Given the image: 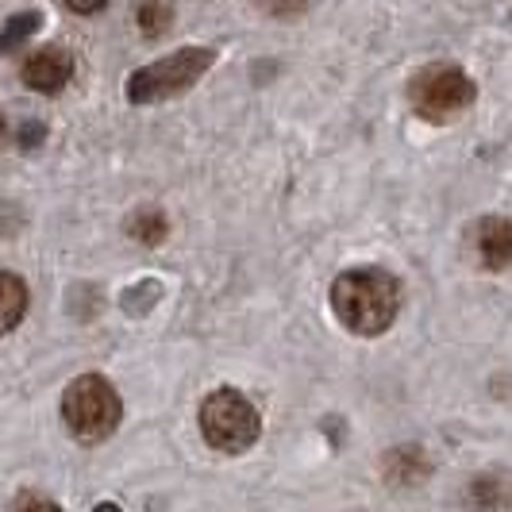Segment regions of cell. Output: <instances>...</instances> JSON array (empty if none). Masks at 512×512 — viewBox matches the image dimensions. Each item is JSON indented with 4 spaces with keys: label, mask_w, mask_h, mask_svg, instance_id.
Masks as SVG:
<instances>
[{
    "label": "cell",
    "mask_w": 512,
    "mask_h": 512,
    "mask_svg": "<svg viewBox=\"0 0 512 512\" xmlns=\"http://www.w3.org/2000/svg\"><path fill=\"white\" fill-rule=\"evenodd\" d=\"M332 312L351 335L374 339L393 328V320L401 312V285L378 266L347 270L332 285Z\"/></svg>",
    "instance_id": "cell-1"
},
{
    "label": "cell",
    "mask_w": 512,
    "mask_h": 512,
    "mask_svg": "<svg viewBox=\"0 0 512 512\" xmlns=\"http://www.w3.org/2000/svg\"><path fill=\"white\" fill-rule=\"evenodd\" d=\"M120 416H124L120 393L101 374H81L62 393V420H66L70 436L81 439V443L108 439L120 428Z\"/></svg>",
    "instance_id": "cell-2"
},
{
    "label": "cell",
    "mask_w": 512,
    "mask_h": 512,
    "mask_svg": "<svg viewBox=\"0 0 512 512\" xmlns=\"http://www.w3.org/2000/svg\"><path fill=\"white\" fill-rule=\"evenodd\" d=\"M212 62H216V51H208V47H181L170 58H158V62H151V66H143V70H135L128 77V101H170L185 89H193Z\"/></svg>",
    "instance_id": "cell-3"
},
{
    "label": "cell",
    "mask_w": 512,
    "mask_h": 512,
    "mask_svg": "<svg viewBox=\"0 0 512 512\" xmlns=\"http://www.w3.org/2000/svg\"><path fill=\"white\" fill-rule=\"evenodd\" d=\"M262 432V420H258L255 405L239 393V389H216L208 393L205 405H201V436L208 447L224 451V455H239L247 451Z\"/></svg>",
    "instance_id": "cell-4"
},
{
    "label": "cell",
    "mask_w": 512,
    "mask_h": 512,
    "mask_svg": "<svg viewBox=\"0 0 512 512\" xmlns=\"http://www.w3.org/2000/svg\"><path fill=\"white\" fill-rule=\"evenodd\" d=\"M478 97L474 81L466 70L451 66V62H436V66H424L420 74L409 81V101L416 108L420 120L428 124H447L455 120L459 112H466Z\"/></svg>",
    "instance_id": "cell-5"
},
{
    "label": "cell",
    "mask_w": 512,
    "mask_h": 512,
    "mask_svg": "<svg viewBox=\"0 0 512 512\" xmlns=\"http://www.w3.org/2000/svg\"><path fill=\"white\" fill-rule=\"evenodd\" d=\"M470 247L482 270H509L512 266V220L505 216H486L470 228Z\"/></svg>",
    "instance_id": "cell-6"
},
{
    "label": "cell",
    "mask_w": 512,
    "mask_h": 512,
    "mask_svg": "<svg viewBox=\"0 0 512 512\" xmlns=\"http://www.w3.org/2000/svg\"><path fill=\"white\" fill-rule=\"evenodd\" d=\"M70 77H74V58L62 47H43L24 62V85L35 93H47V97L62 93Z\"/></svg>",
    "instance_id": "cell-7"
},
{
    "label": "cell",
    "mask_w": 512,
    "mask_h": 512,
    "mask_svg": "<svg viewBox=\"0 0 512 512\" xmlns=\"http://www.w3.org/2000/svg\"><path fill=\"white\" fill-rule=\"evenodd\" d=\"M382 470L385 478L397 482V486H420L432 474V462L424 455V447H397V451L385 455Z\"/></svg>",
    "instance_id": "cell-8"
},
{
    "label": "cell",
    "mask_w": 512,
    "mask_h": 512,
    "mask_svg": "<svg viewBox=\"0 0 512 512\" xmlns=\"http://www.w3.org/2000/svg\"><path fill=\"white\" fill-rule=\"evenodd\" d=\"M27 316V285L20 274L0 270V335H8Z\"/></svg>",
    "instance_id": "cell-9"
},
{
    "label": "cell",
    "mask_w": 512,
    "mask_h": 512,
    "mask_svg": "<svg viewBox=\"0 0 512 512\" xmlns=\"http://www.w3.org/2000/svg\"><path fill=\"white\" fill-rule=\"evenodd\" d=\"M170 24H174V4H170V0H143V4H139V31H143L147 39L166 35Z\"/></svg>",
    "instance_id": "cell-10"
},
{
    "label": "cell",
    "mask_w": 512,
    "mask_h": 512,
    "mask_svg": "<svg viewBox=\"0 0 512 512\" xmlns=\"http://www.w3.org/2000/svg\"><path fill=\"white\" fill-rule=\"evenodd\" d=\"M128 235L135 239V243L154 247V243L166 239V216H162L158 208H143V212H135V216L128 220Z\"/></svg>",
    "instance_id": "cell-11"
},
{
    "label": "cell",
    "mask_w": 512,
    "mask_h": 512,
    "mask_svg": "<svg viewBox=\"0 0 512 512\" xmlns=\"http://www.w3.org/2000/svg\"><path fill=\"white\" fill-rule=\"evenodd\" d=\"M39 24H43L39 12H20V16H12L8 27L0 31V51H16L24 39H31V35L39 31Z\"/></svg>",
    "instance_id": "cell-12"
},
{
    "label": "cell",
    "mask_w": 512,
    "mask_h": 512,
    "mask_svg": "<svg viewBox=\"0 0 512 512\" xmlns=\"http://www.w3.org/2000/svg\"><path fill=\"white\" fill-rule=\"evenodd\" d=\"M308 0H262V8L270 12V16H282V20H289V16H297V12H305Z\"/></svg>",
    "instance_id": "cell-13"
},
{
    "label": "cell",
    "mask_w": 512,
    "mask_h": 512,
    "mask_svg": "<svg viewBox=\"0 0 512 512\" xmlns=\"http://www.w3.org/2000/svg\"><path fill=\"white\" fill-rule=\"evenodd\" d=\"M43 139H47V128H43V124H35V120H27L24 128H20V147H24V151H35Z\"/></svg>",
    "instance_id": "cell-14"
},
{
    "label": "cell",
    "mask_w": 512,
    "mask_h": 512,
    "mask_svg": "<svg viewBox=\"0 0 512 512\" xmlns=\"http://www.w3.org/2000/svg\"><path fill=\"white\" fill-rule=\"evenodd\" d=\"M493 486H497L493 478H474V501H482V505H501L505 497H497Z\"/></svg>",
    "instance_id": "cell-15"
},
{
    "label": "cell",
    "mask_w": 512,
    "mask_h": 512,
    "mask_svg": "<svg viewBox=\"0 0 512 512\" xmlns=\"http://www.w3.org/2000/svg\"><path fill=\"white\" fill-rule=\"evenodd\" d=\"M24 224V216L12 205H0V235H12V231Z\"/></svg>",
    "instance_id": "cell-16"
},
{
    "label": "cell",
    "mask_w": 512,
    "mask_h": 512,
    "mask_svg": "<svg viewBox=\"0 0 512 512\" xmlns=\"http://www.w3.org/2000/svg\"><path fill=\"white\" fill-rule=\"evenodd\" d=\"M12 505H16V509H31V505H39V509H54L51 497H39V493H20Z\"/></svg>",
    "instance_id": "cell-17"
},
{
    "label": "cell",
    "mask_w": 512,
    "mask_h": 512,
    "mask_svg": "<svg viewBox=\"0 0 512 512\" xmlns=\"http://www.w3.org/2000/svg\"><path fill=\"white\" fill-rule=\"evenodd\" d=\"M74 12H81V16H89V12H101L108 0H66Z\"/></svg>",
    "instance_id": "cell-18"
},
{
    "label": "cell",
    "mask_w": 512,
    "mask_h": 512,
    "mask_svg": "<svg viewBox=\"0 0 512 512\" xmlns=\"http://www.w3.org/2000/svg\"><path fill=\"white\" fill-rule=\"evenodd\" d=\"M0 143H4V120H0Z\"/></svg>",
    "instance_id": "cell-19"
}]
</instances>
